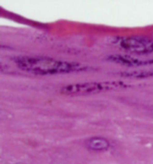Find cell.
Here are the masks:
<instances>
[{"label":"cell","instance_id":"5","mask_svg":"<svg viewBox=\"0 0 153 164\" xmlns=\"http://www.w3.org/2000/svg\"><path fill=\"white\" fill-rule=\"evenodd\" d=\"M85 147L94 151H105L110 147L109 142L102 137H93L85 141Z\"/></svg>","mask_w":153,"mask_h":164},{"label":"cell","instance_id":"1","mask_svg":"<svg viewBox=\"0 0 153 164\" xmlns=\"http://www.w3.org/2000/svg\"><path fill=\"white\" fill-rule=\"evenodd\" d=\"M15 62L21 70L41 75L73 73L85 71L88 68L80 63L46 57L21 56L15 59Z\"/></svg>","mask_w":153,"mask_h":164},{"label":"cell","instance_id":"3","mask_svg":"<svg viewBox=\"0 0 153 164\" xmlns=\"http://www.w3.org/2000/svg\"><path fill=\"white\" fill-rule=\"evenodd\" d=\"M119 46L134 54H148L153 52V39L142 36L122 38L119 42Z\"/></svg>","mask_w":153,"mask_h":164},{"label":"cell","instance_id":"2","mask_svg":"<svg viewBox=\"0 0 153 164\" xmlns=\"http://www.w3.org/2000/svg\"><path fill=\"white\" fill-rule=\"evenodd\" d=\"M123 82H101V83H84L67 85L61 89V93L64 94H87L99 93L120 87H126Z\"/></svg>","mask_w":153,"mask_h":164},{"label":"cell","instance_id":"4","mask_svg":"<svg viewBox=\"0 0 153 164\" xmlns=\"http://www.w3.org/2000/svg\"><path fill=\"white\" fill-rule=\"evenodd\" d=\"M108 59L111 62H114L116 63H121L126 66H131V67H134V66H141V65H146L150 64L153 62V60H148V61H143L137 59H134L130 56L126 55H121V54H114V55H110L108 57Z\"/></svg>","mask_w":153,"mask_h":164}]
</instances>
